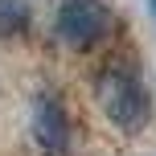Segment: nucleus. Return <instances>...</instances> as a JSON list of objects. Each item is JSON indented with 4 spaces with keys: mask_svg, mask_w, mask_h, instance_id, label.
I'll return each instance as SVG.
<instances>
[{
    "mask_svg": "<svg viewBox=\"0 0 156 156\" xmlns=\"http://www.w3.org/2000/svg\"><path fill=\"white\" fill-rule=\"evenodd\" d=\"M33 132H37V144L45 148V156H66V148H70V119H66L58 99H49V94L37 99Z\"/></svg>",
    "mask_w": 156,
    "mask_h": 156,
    "instance_id": "7ed1b4c3",
    "label": "nucleus"
},
{
    "mask_svg": "<svg viewBox=\"0 0 156 156\" xmlns=\"http://www.w3.org/2000/svg\"><path fill=\"white\" fill-rule=\"evenodd\" d=\"M115 16L103 0H62L58 8V41L70 49H94L111 37Z\"/></svg>",
    "mask_w": 156,
    "mask_h": 156,
    "instance_id": "f03ea898",
    "label": "nucleus"
},
{
    "mask_svg": "<svg viewBox=\"0 0 156 156\" xmlns=\"http://www.w3.org/2000/svg\"><path fill=\"white\" fill-rule=\"evenodd\" d=\"M25 25V8L16 0H0V33H12Z\"/></svg>",
    "mask_w": 156,
    "mask_h": 156,
    "instance_id": "20e7f679",
    "label": "nucleus"
},
{
    "mask_svg": "<svg viewBox=\"0 0 156 156\" xmlns=\"http://www.w3.org/2000/svg\"><path fill=\"white\" fill-rule=\"evenodd\" d=\"M94 99H99L103 115L119 127V132H140L152 115V99L144 90L140 74L127 62H111L94 82Z\"/></svg>",
    "mask_w": 156,
    "mask_h": 156,
    "instance_id": "f257e3e1",
    "label": "nucleus"
}]
</instances>
